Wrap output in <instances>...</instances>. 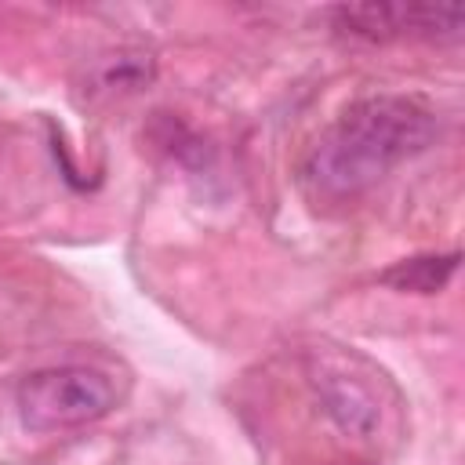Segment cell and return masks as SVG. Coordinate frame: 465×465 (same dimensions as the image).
I'll return each instance as SVG.
<instances>
[{
	"instance_id": "3957f363",
	"label": "cell",
	"mask_w": 465,
	"mask_h": 465,
	"mask_svg": "<svg viewBox=\"0 0 465 465\" xmlns=\"http://www.w3.org/2000/svg\"><path fill=\"white\" fill-rule=\"evenodd\" d=\"M334 25L363 40H392L403 33L443 36L461 29V7H429V4H349L334 7Z\"/></svg>"
},
{
	"instance_id": "277c9868",
	"label": "cell",
	"mask_w": 465,
	"mask_h": 465,
	"mask_svg": "<svg viewBox=\"0 0 465 465\" xmlns=\"http://www.w3.org/2000/svg\"><path fill=\"white\" fill-rule=\"evenodd\" d=\"M458 269V254H425V258H407L392 269L381 272V283L392 291H411V294H436L447 287V280Z\"/></svg>"
},
{
	"instance_id": "7a4b0ae2",
	"label": "cell",
	"mask_w": 465,
	"mask_h": 465,
	"mask_svg": "<svg viewBox=\"0 0 465 465\" xmlns=\"http://www.w3.org/2000/svg\"><path fill=\"white\" fill-rule=\"evenodd\" d=\"M15 403L29 432H62L105 418L116 407V385L94 367L65 363L22 378Z\"/></svg>"
},
{
	"instance_id": "6da1fadb",
	"label": "cell",
	"mask_w": 465,
	"mask_h": 465,
	"mask_svg": "<svg viewBox=\"0 0 465 465\" xmlns=\"http://www.w3.org/2000/svg\"><path fill=\"white\" fill-rule=\"evenodd\" d=\"M436 138V113L418 98L371 94L352 102L312 145L305 182L323 196H352Z\"/></svg>"
},
{
	"instance_id": "5b68a950",
	"label": "cell",
	"mask_w": 465,
	"mask_h": 465,
	"mask_svg": "<svg viewBox=\"0 0 465 465\" xmlns=\"http://www.w3.org/2000/svg\"><path fill=\"white\" fill-rule=\"evenodd\" d=\"M327 411L341 421V429H352V432H367L371 421H374V407H371V400L360 396V392L349 389V385L327 389Z\"/></svg>"
}]
</instances>
